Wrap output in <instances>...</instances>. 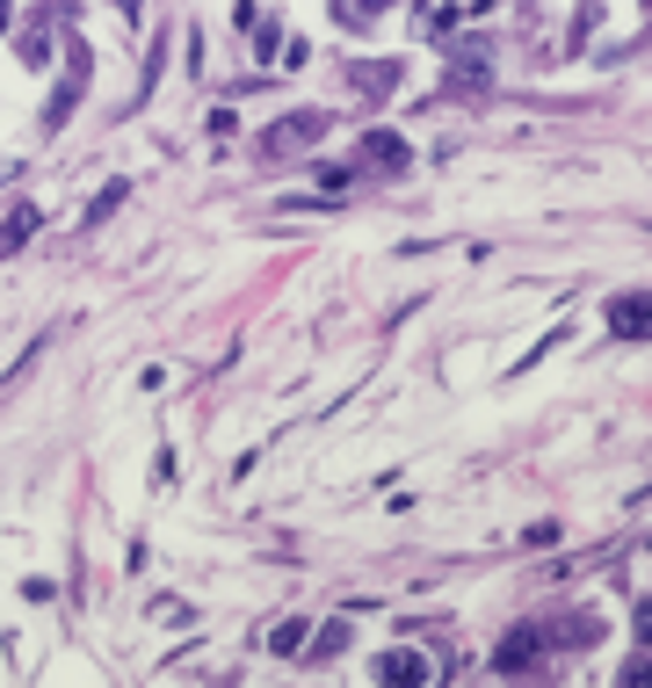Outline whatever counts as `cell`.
<instances>
[{
	"label": "cell",
	"instance_id": "1",
	"mask_svg": "<svg viewBox=\"0 0 652 688\" xmlns=\"http://www.w3.org/2000/svg\"><path fill=\"white\" fill-rule=\"evenodd\" d=\"M443 73H449V87H457L464 102H479L486 87H493V44H486V36H471V44H449Z\"/></svg>",
	"mask_w": 652,
	"mask_h": 688
},
{
	"label": "cell",
	"instance_id": "2",
	"mask_svg": "<svg viewBox=\"0 0 652 688\" xmlns=\"http://www.w3.org/2000/svg\"><path fill=\"white\" fill-rule=\"evenodd\" d=\"M326 131H334V117H326V109H297V117H283V123H269V131H261V153H269V160L305 153V145H319Z\"/></svg>",
	"mask_w": 652,
	"mask_h": 688
},
{
	"label": "cell",
	"instance_id": "3",
	"mask_svg": "<svg viewBox=\"0 0 652 688\" xmlns=\"http://www.w3.org/2000/svg\"><path fill=\"white\" fill-rule=\"evenodd\" d=\"M87 73H95L87 66V44H66V80H58V95L44 102V131H58V123L73 117V102L87 95Z\"/></svg>",
	"mask_w": 652,
	"mask_h": 688
},
{
	"label": "cell",
	"instance_id": "4",
	"mask_svg": "<svg viewBox=\"0 0 652 688\" xmlns=\"http://www.w3.org/2000/svg\"><path fill=\"white\" fill-rule=\"evenodd\" d=\"M356 167H378V174H406L413 167V145L399 131H362L356 138Z\"/></svg>",
	"mask_w": 652,
	"mask_h": 688
},
{
	"label": "cell",
	"instance_id": "5",
	"mask_svg": "<svg viewBox=\"0 0 652 688\" xmlns=\"http://www.w3.org/2000/svg\"><path fill=\"white\" fill-rule=\"evenodd\" d=\"M544 653H551V645H544V631H530V623H522V631H508V637H500L493 667H500V674H536V667H544Z\"/></svg>",
	"mask_w": 652,
	"mask_h": 688
},
{
	"label": "cell",
	"instance_id": "6",
	"mask_svg": "<svg viewBox=\"0 0 652 688\" xmlns=\"http://www.w3.org/2000/svg\"><path fill=\"white\" fill-rule=\"evenodd\" d=\"M36 225H44V210H36V204H15V210H8V225H0V261H15L22 247H30Z\"/></svg>",
	"mask_w": 652,
	"mask_h": 688
},
{
	"label": "cell",
	"instance_id": "7",
	"mask_svg": "<svg viewBox=\"0 0 652 688\" xmlns=\"http://www.w3.org/2000/svg\"><path fill=\"white\" fill-rule=\"evenodd\" d=\"M609 327H617L623 341H645V327H652V305H645V291L617 297V305H609Z\"/></svg>",
	"mask_w": 652,
	"mask_h": 688
},
{
	"label": "cell",
	"instance_id": "8",
	"mask_svg": "<svg viewBox=\"0 0 652 688\" xmlns=\"http://www.w3.org/2000/svg\"><path fill=\"white\" fill-rule=\"evenodd\" d=\"M378 681H428V659H421V653H406V645H392V653H384L378 659Z\"/></svg>",
	"mask_w": 652,
	"mask_h": 688
},
{
	"label": "cell",
	"instance_id": "9",
	"mask_svg": "<svg viewBox=\"0 0 652 688\" xmlns=\"http://www.w3.org/2000/svg\"><path fill=\"white\" fill-rule=\"evenodd\" d=\"M15 52H22V66H36V73L52 66V30H44V15H36V22H30V30H22V36H15Z\"/></svg>",
	"mask_w": 652,
	"mask_h": 688
},
{
	"label": "cell",
	"instance_id": "10",
	"mask_svg": "<svg viewBox=\"0 0 652 688\" xmlns=\"http://www.w3.org/2000/svg\"><path fill=\"white\" fill-rule=\"evenodd\" d=\"M399 73H406L399 58H378V66H356V87L362 95H384V87H399Z\"/></svg>",
	"mask_w": 652,
	"mask_h": 688
},
{
	"label": "cell",
	"instance_id": "11",
	"mask_svg": "<svg viewBox=\"0 0 652 688\" xmlns=\"http://www.w3.org/2000/svg\"><path fill=\"white\" fill-rule=\"evenodd\" d=\"M384 8H392V0H334V15H341L348 30H370V22H378Z\"/></svg>",
	"mask_w": 652,
	"mask_h": 688
},
{
	"label": "cell",
	"instance_id": "12",
	"mask_svg": "<svg viewBox=\"0 0 652 688\" xmlns=\"http://www.w3.org/2000/svg\"><path fill=\"white\" fill-rule=\"evenodd\" d=\"M305 623H297V616H283V623H275V631H269V653H283V659H291V653H305Z\"/></svg>",
	"mask_w": 652,
	"mask_h": 688
},
{
	"label": "cell",
	"instance_id": "13",
	"mask_svg": "<svg viewBox=\"0 0 652 688\" xmlns=\"http://www.w3.org/2000/svg\"><path fill=\"white\" fill-rule=\"evenodd\" d=\"M117 204H123V182H109V189L95 196V204H87V225H95V232H102V218H109V210H117Z\"/></svg>",
	"mask_w": 652,
	"mask_h": 688
},
{
	"label": "cell",
	"instance_id": "14",
	"mask_svg": "<svg viewBox=\"0 0 652 688\" xmlns=\"http://www.w3.org/2000/svg\"><path fill=\"white\" fill-rule=\"evenodd\" d=\"M341 645H348V623H326V631H319V645H312V653H341Z\"/></svg>",
	"mask_w": 652,
	"mask_h": 688
},
{
	"label": "cell",
	"instance_id": "15",
	"mask_svg": "<svg viewBox=\"0 0 652 688\" xmlns=\"http://www.w3.org/2000/svg\"><path fill=\"white\" fill-rule=\"evenodd\" d=\"M8 22H15V0H0V36H8Z\"/></svg>",
	"mask_w": 652,
	"mask_h": 688
}]
</instances>
